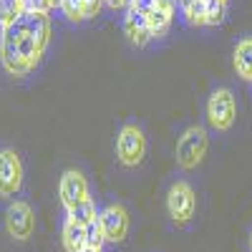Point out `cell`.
I'll return each mask as SVG.
<instances>
[{"instance_id": "25", "label": "cell", "mask_w": 252, "mask_h": 252, "mask_svg": "<svg viewBox=\"0 0 252 252\" xmlns=\"http://www.w3.org/2000/svg\"><path fill=\"white\" fill-rule=\"evenodd\" d=\"M157 8H164V10H174V0H157Z\"/></svg>"}, {"instance_id": "18", "label": "cell", "mask_w": 252, "mask_h": 252, "mask_svg": "<svg viewBox=\"0 0 252 252\" xmlns=\"http://www.w3.org/2000/svg\"><path fill=\"white\" fill-rule=\"evenodd\" d=\"M182 13H184L189 26H204V20H207V0H194V3L189 8H184Z\"/></svg>"}, {"instance_id": "6", "label": "cell", "mask_w": 252, "mask_h": 252, "mask_svg": "<svg viewBox=\"0 0 252 252\" xmlns=\"http://www.w3.org/2000/svg\"><path fill=\"white\" fill-rule=\"evenodd\" d=\"M5 224H8V232L15 240H28L35 229V217H33V209L26 202H13L8 207V215H5Z\"/></svg>"}, {"instance_id": "28", "label": "cell", "mask_w": 252, "mask_h": 252, "mask_svg": "<svg viewBox=\"0 0 252 252\" xmlns=\"http://www.w3.org/2000/svg\"><path fill=\"white\" fill-rule=\"evenodd\" d=\"M124 3H126V8H129V5H131V3H134V0H124Z\"/></svg>"}, {"instance_id": "5", "label": "cell", "mask_w": 252, "mask_h": 252, "mask_svg": "<svg viewBox=\"0 0 252 252\" xmlns=\"http://www.w3.org/2000/svg\"><path fill=\"white\" fill-rule=\"evenodd\" d=\"M23 184V164L20 157L13 149L0 152V194L3 197H15Z\"/></svg>"}, {"instance_id": "26", "label": "cell", "mask_w": 252, "mask_h": 252, "mask_svg": "<svg viewBox=\"0 0 252 252\" xmlns=\"http://www.w3.org/2000/svg\"><path fill=\"white\" fill-rule=\"evenodd\" d=\"M177 3H179V8L184 10V8H189V5H192V3H194V0H177Z\"/></svg>"}, {"instance_id": "16", "label": "cell", "mask_w": 252, "mask_h": 252, "mask_svg": "<svg viewBox=\"0 0 252 252\" xmlns=\"http://www.w3.org/2000/svg\"><path fill=\"white\" fill-rule=\"evenodd\" d=\"M26 13V0H0V26H10Z\"/></svg>"}, {"instance_id": "8", "label": "cell", "mask_w": 252, "mask_h": 252, "mask_svg": "<svg viewBox=\"0 0 252 252\" xmlns=\"http://www.w3.org/2000/svg\"><path fill=\"white\" fill-rule=\"evenodd\" d=\"M58 194H61V202L66 209L76 207L78 202L89 199V182L81 172H73L68 169L66 174L61 177V184H58Z\"/></svg>"}, {"instance_id": "19", "label": "cell", "mask_w": 252, "mask_h": 252, "mask_svg": "<svg viewBox=\"0 0 252 252\" xmlns=\"http://www.w3.org/2000/svg\"><path fill=\"white\" fill-rule=\"evenodd\" d=\"M227 15V3L224 0H207V20L204 26H220Z\"/></svg>"}, {"instance_id": "17", "label": "cell", "mask_w": 252, "mask_h": 252, "mask_svg": "<svg viewBox=\"0 0 252 252\" xmlns=\"http://www.w3.org/2000/svg\"><path fill=\"white\" fill-rule=\"evenodd\" d=\"M18 51H20V56H23V61L28 63L31 68H35L38 66V61H40V53H43V48H40L35 40L31 38V35H23L20 38V43H18Z\"/></svg>"}, {"instance_id": "4", "label": "cell", "mask_w": 252, "mask_h": 252, "mask_svg": "<svg viewBox=\"0 0 252 252\" xmlns=\"http://www.w3.org/2000/svg\"><path fill=\"white\" fill-rule=\"evenodd\" d=\"M166 209H169V217L177 224H184L194 217V209H197V197L192 192V187L187 182H177L169 189V197H166Z\"/></svg>"}, {"instance_id": "24", "label": "cell", "mask_w": 252, "mask_h": 252, "mask_svg": "<svg viewBox=\"0 0 252 252\" xmlns=\"http://www.w3.org/2000/svg\"><path fill=\"white\" fill-rule=\"evenodd\" d=\"M129 8H136V10H141V13L149 15V13L157 8V0H134V3H131Z\"/></svg>"}, {"instance_id": "13", "label": "cell", "mask_w": 252, "mask_h": 252, "mask_svg": "<svg viewBox=\"0 0 252 252\" xmlns=\"http://www.w3.org/2000/svg\"><path fill=\"white\" fill-rule=\"evenodd\" d=\"M235 68L242 78L252 81V38H242L235 48Z\"/></svg>"}, {"instance_id": "30", "label": "cell", "mask_w": 252, "mask_h": 252, "mask_svg": "<svg viewBox=\"0 0 252 252\" xmlns=\"http://www.w3.org/2000/svg\"><path fill=\"white\" fill-rule=\"evenodd\" d=\"M224 3H227V0H224Z\"/></svg>"}, {"instance_id": "29", "label": "cell", "mask_w": 252, "mask_h": 252, "mask_svg": "<svg viewBox=\"0 0 252 252\" xmlns=\"http://www.w3.org/2000/svg\"><path fill=\"white\" fill-rule=\"evenodd\" d=\"M250 245H252V237H250Z\"/></svg>"}, {"instance_id": "12", "label": "cell", "mask_w": 252, "mask_h": 252, "mask_svg": "<svg viewBox=\"0 0 252 252\" xmlns=\"http://www.w3.org/2000/svg\"><path fill=\"white\" fill-rule=\"evenodd\" d=\"M61 240H63L66 252H81L83 247H86V227H81V224L66 220L63 232H61Z\"/></svg>"}, {"instance_id": "9", "label": "cell", "mask_w": 252, "mask_h": 252, "mask_svg": "<svg viewBox=\"0 0 252 252\" xmlns=\"http://www.w3.org/2000/svg\"><path fill=\"white\" fill-rule=\"evenodd\" d=\"M124 31L129 35V40L134 46H146L154 38L149 31V15L136 10V8H126V18H124Z\"/></svg>"}, {"instance_id": "11", "label": "cell", "mask_w": 252, "mask_h": 252, "mask_svg": "<svg viewBox=\"0 0 252 252\" xmlns=\"http://www.w3.org/2000/svg\"><path fill=\"white\" fill-rule=\"evenodd\" d=\"M0 58H3L5 71L13 73V76H26L31 71V66L23 61V56L18 51V43H13V40H3V43H0Z\"/></svg>"}, {"instance_id": "27", "label": "cell", "mask_w": 252, "mask_h": 252, "mask_svg": "<svg viewBox=\"0 0 252 252\" xmlns=\"http://www.w3.org/2000/svg\"><path fill=\"white\" fill-rule=\"evenodd\" d=\"M81 252H101V247H83Z\"/></svg>"}, {"instance_id": "10", "label": "cell", "mask_w": 252, "mask_h": 252, "mask_svg": "<svg viewBox=\"0 0 252 252\" xmlns=\"http://www.w3.org/2000/svg\"><path fill=\"white\" fill-rule=\"evenodd\" d=\"M23 20H26V35H31L40 48H46L48 35H51L48 15H43V13H33V10H26V13H23Z\"/></svg>"}, {"instance_id": "7", "label": "cell", "mask_w": 252, "mask_h": 252, "mask_svg": "<svg viewBox=\"0 0 252 252\" xmlns=\"http://www.w3.org/2000/svg\"><path fill=\"white\" fill-rule=\"evenodd\" d=\"M98 222H101V229H103L106 242H121L126 237V232H129V215H126V209L121 204L106 207L98 215Z\"/></svg>"}, {"instance_id": "2", "label": "cell", "mask_w": 252, "mask_h": 252, "mask_svg": "<svg viewBox=\"0 0 252 252\" xmlns=\"http://www.w3.org/2000/svg\"><path fill=\"white\" fill-rule=\"evenodd\" d=\"M146 154V139L139 126L126 124L116 136V157L124 166H136Z\"/></svg>"}, {"instance_id": "21", "label": "cell", "mask_w": 252, "mask_h": 252, "mask_svg": "<svg viewBox=\"0 0 252 252\" xmlns=\"http://www.w3.org/2000/svg\"><path fill=\"white\" fill-rule=\"evenodd\" d=\"M61 10H63V15H66L68 20H83L86 15H83V0H61V5H58Z\"/></svg>"}, {"instance_id": "14", "label": "cell", "mask_w": 252, "mask_h": 252, "mask_svg": "<svg viewBox=\"0 0 252 252\" xmlns=\"http://www.w3.org/2000/svg\"><path fill=\"white\" fill-rule=\"evenodd\" d=\"M66 215H68L71 222H76V224H81V227H86L89 222H94V220L98 217V215H96V204H94L91 197L83 199V202H78V204L71 207V209H66Z\"/></svg>"}, {"instance_id": "15", "label": "cell", "mask_w": 252, "mask_h": 252, "mask_svg": "<svg viewBox=\"0 0 252 252\" xmlns=\"http://www.w3.org/2000/svg\"><path fill=\"white\" fill-rule=\"evenodd\" d=\"M172 15H174V10H164V8H154L149 13V31L154 38L166 35V31L172 26Z\"/></svg>"}, {"instance_id": "23", "label": "cell", "mask_w": 252, "mask_h": 252, "mask_svg": "<svg viewBox=\"0 0 252 252\" xmlns=\"http://www.w3.org/2000/svg\"><path fill=\"white\" fill-rule=\"evenodd\" d=\"M103 3H106V0H83V15H86V18L98 15V10H101Z\"/></svg>"}, {"instance_id": "1", "label": "cell", "mask_w": 252, "mask_h": 252, "mask_svg": "<svg viewBox=\"0 0 252 252\" xmlns=\"http://www.w3.org/2000/svg\"><path fill=\"white\" fill-rule=\"evenodd\" d=\"M204 152H207V131L202 126H192L177 141V164L182 169H194L204 159Z\"/></svg>"}, {"instance_id": "22", "label": "cell", "mask_w": 252, "mask_h": 252, "mask_svg": "<svg viewBox=\"0 0 252 252\" xmlns=\"http://www.w3.org/2000/svg\"><path fill=\"white\" fill-rule=\"evenodd\" d=\"M51 8H56L53 0H26V10H33V13H43V15H48Z\"/></svg>"}, {"instance_id": "20", "label": "cell", "mask_w": 252, "mask_h": 252, "mask_svg": "<svg viewBox=\"0 0 252 252\" xmlns=\"http://www.w3.org/2000/svg\"><path fill=\"white\" fill-rule=\"evenodd\" d=\"M103 242H106V237H103L101 222H98V217H96L94 222L86 224V247H101Z\"/></svg>"}, {"instance_id": "3", "label": "cell", "mask_w": 252, "mask_h": 252, "mask_svg": "<svg viewBox=\"0 0 252 252\" xmlns=\"http://www.w3.org/2000/svg\"><path fill=\"white\" fill-rule=\"evenodd\" d=\"M237 106H235V96L229 89H217L207 101V119L217 131H227L235 124Z\"/></svg>"}]
</instances>
